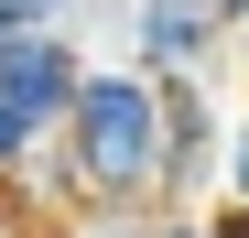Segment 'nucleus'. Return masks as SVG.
Masks as SVG:
<instances>
[{
    "label": "nucleus",
    "instance_id": "7ed1b4c3",
    "mask_svg": "<svg viewBox=\"0 0 249 238\" xmlns=\"http://www.w3.org/2000/svg\"><path fill=\"white\" fill-rule=\"evenodd\" d=\"M87 65L98 54L76 44V33H0V119L33 130V141H54L76 87H87Z\"/></svg>",
    "mask_w": 249,
    "mask_h": 238
},
{
    "label": "nucleus",
    "instance_id": "1a4fd4ad",
    "mask_svg": "<svg viewBox=\"0 0 249 238\" xmlns=\"http://www.w3.org/2000/svg\"><path fill=\"white\" fill-rule=\"evenodd\" d=\"M217 11H228V33H249V0H217Z\"/></svg>",
    "mask_w": 249,
    "mask_h": 238
},
{
    "label": "nucleus",
    "instance_id": "20e7f679",
    "mask_svg": "<svg viewBox=\"0 0 249 238\" xmlns=\"http://www.w3.org/2000/svg\"><path fill=\"white\" fill-rule=\"evenodd\" d=\"M217 184H228V108H217V87H162V195H152V217H206Z\"/></svg>",
    "mask_w": 249,
    "mask_h": 238
},
{
    "label": "nucleus",
    "instance_id": "39448f33",
    "mask_svg": "<svg viewBox=\"0 0 249 238\" xmlns=\"http://www.w3.org/2000/svg\"><path fill=\"white\" fill-rule=\"evenodd\" d=\"M98 0H0V33H76Z\"/></svg>",
    "mask_w": 249,
    "mask_h": 238
},
{
    "label": "nucleus",
    "instance_id": "423d86ee",
    "mask_svg": "<svg viewBox=\"0 0 249 238\" xmlns=\"http://www.w3.org/2000/svg\"><path fill=\"white\" fill-rule=\"evenodd\" d=\"M228 206H249V108H228Z\"/></svg>",
    "mask_w": 249,
    "mask_h": 238
},
{
    "label": "nucleus",
    "instance_id": "f03ea898",
    "mask_svg": "<svg viewBox=\"0 0 249 238\" xmlns=\"http://www.w3.org/2000/svg\"><path fill=\"white\" fill-rule=\"evenodd\" d=\"M228 11L217 0H130V22H119V65L152 76V87H206V76L228 65Z\"/></svg>",
    "mask_w": 249,
    "mask_h": 238
},
{
    "label": "nucleus",
    "instance_id": "0eeeda50",
    "mask_svg": "<svg viewBox=\"0 0 249 238\" xmlns=\"http://www.w3.org/2000/svg\"><path fill=\"white\" fill-rule=\"evenodd\" d=\"M119 238H206V217H141V227H119Z\"/></svg>",
    "mask_w": 249,
    "mask_h": 238
},
{
    "label": "nucleus",
    "instance_id": "6e6552de",
    "mask_svg": "<svg viewBox=\"0 0 249 238\" xmlns=\"http://www.w3.org/2000/svg\"><path fill=\"white\" fill-rule=\"evenodd\" d=\"M206 238H249V206H206Z\"/></svg>",
    "mask_w": 249,
    "mask_h": 238
},
{
    "label": "nucleus",
    "instance_id": "f257e3e1",
    "mask_svg": "<svg viewBox=\"0 0 249 238\" xmlns=\"http://www.w3.org/2000/svg\"><path fill=\"white\" fill-rule=\"evenodd\" d=\"M33 173H44V195H54L65 217L141 227L152 195H162V87L130 76L119 54H98L87 87H76V108H65V130H54V152Z\"/></svg>",
    "mask_w": 249,
    "mask_h": 238
}]
</instances>
